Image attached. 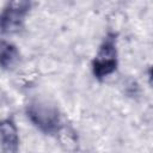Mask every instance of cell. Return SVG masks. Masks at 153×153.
Segmentation results:
<instances>
[{
  "instance_id": "obj_3",
  "label": "cell",
  "mask_w": 153,
  "mask_h": 153,
  "mask_svg": "<svg viewBox=\"0 0 153 153\" xmlns=\"http://www.w3.org/2000/svg\"><path fill=\"white\" fill-rule=\"evenodd\" d=\"M31 6V0H8L0 13V31L2 33L18 32L24 24V18Z\"/></svg>"
},
{
  "instance_id": "obj_2",
  "label": "cell",
  "mask_w": 153,
  "mask_h": 153,
  "mask_svg": "<svg viewBox=\"0 0 153 153\" xmlns=\"http://www.w3.org/2000/svg\"><path fill=\"white\" fill-rule=\"evenodd\" d=\"M116 68H117L116 36L114 33H109L100 44L92 61V72L94 78H97L98 80H103L105 76L114 73Z\"/></svg>"
},
{
  "instance_id": "obj_1",
  "label": "cell",
  "mask_w": 153,
  "mask_h": 153,
  "mask_svg": "<svg viewBox=\"0 0 153 153\" xmlns=\"http://www.w3.org/2000/svg\"><path fill=\"white\" fill-rule=\"evenodd\" d=\"M31 122L43 133L54 134L60 128V114L55 105L45 100H33L26 108Z\"/></svg>"
},
{
  "instance_id": "obj_5",
  "label": "cell",
  "mask_w": 153,
  "mask_h": 153,
  "mask_svg": "<svg viewBox=\"0 0 153 153\" xmlns=\"http://www.w3.org/2000/svg\"><path fill=\"white\" fill-rule=\"evenodd\" d=\"M19 61V51L17 47L7 41H0V67L2 69H12Z\"/></svg>"
},
{
  "instance_id": "obj_4",
  "label": "cell",
  "mask_w": 153,
  "mask_h": 153,
  "mask_svg": "<svg viewBox=\"0 0 153 153\" xmlns=\"http://www.w3.org/2000/svg\"><path fill=\"white\" fill-rule=\"evenodd\" d=\"M0 143L5 152H17L19 146L18 130L13 121L5 120L0 122Z\"/></svg>"
}]
</instances>
